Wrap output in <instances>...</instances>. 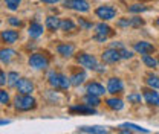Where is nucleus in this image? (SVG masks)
Segmentation results:
<instances>
[{"mask_svg": "<svg viewBox=\"0 0 159 134\" xmlns=\"http://www.w3.org/2000/svg\"><path fill=\"white\" fill-rule=\"evenodd\" d=\"M0 104H9V95L5 90H0Z\"/></svg>", "mask_w": 159, "mask_h": 134, "instance_id": "obj_32", "label": "nucleus"}, {"mask_svg": "<svg viewBox=\"0 0 159 134\" xmlns=\"http://www.w3.org/2000/svg\"><path fill=\"white\" fill-rule=\"evenodd\" d=\"M48 64H49V61H48V58L44 57L43 54H32L29 57V66L34 67V69H37V70L46 69Z\"/></svg>", "mask_w": 159, "mask_h": 134, "instance_id": "obj_4", "label": "nucleus"}, {"mask_svg": "<svg viewBox=\"0 0 159 134\" xmlns=\"http://www.w3.org/2000/svg\"><path fill=\"white\" fill-rule=\"evenodd\" d=\"M70 113H83V115H95L97 110L92 105L83 104V105H77V107H70Z\"/></svg>", "mask_w": 159, "mask_h": 134, "instance_id": "obj_12", "label": "nucleus"}, {"mask_svg": "<svg viewBox=\"0 0 159 134\" xmlns=\"http://www.w3.org/2000/svg\"><path fill=\"white\" fill-rule=\"evenodd\" d=\"M69 79H70V84H72V85H80V84H83V82H84V79H86V73H84V72H81V73H75V75H72Z\"/></svg>", "mask_w": 159, "mask_h": 134, "instance_id": "obj_24", "label": "nucleus"}, {"mask_svg": "<svg viewBox=\"0 0 159 134\" xmlns=\"http://www.w3.org/2000/svg\"><path fill=\"white\" fill-rule=\"evenodd\" d=\"M78 23H80V26H81V28H84V29H90V28H92V23H87L84 19H80Z\"/></svg>", "mask_w": 159, "mask_h": 134, "instance_id": "obj_36", "label": "nucleus"}, {"mask_svg": "<svg viewBox=\"0 0 159 134\" xmlns=\"http://www.w3.org/2000/svg\"><path fill=\"white\" fill-rule=\"evenodd\" d=\"M106 104H107V107L112 108V110H122V107H124L122 101H121V99H116V97H110V99H107Z\"/></svg>", "mask_w": 159, "mask_h": 134, "instance_id": "obj_22", "label": "nucleus"}, {"mask_svg": "<svg viewBox=\"0 0 159 134\" xmlns=\"http://www.w3.org/2000/svg\"><path fill=\"white\" fill-rule=\"evenodd\" d=\"M102 61L104 63H109V64H113V63H118L119 59H121V55H119V50L118 49H115V47H112V49H107V50H104L102 52Z\"/></svg>", "mask_w": 159, "mask_h": 134, "instance_id": "obj_6", "label": "nucleus"}, {"mask_svg": "<svg viewBox=\"0 0 159 134\" xmlns=\"http://www.w3.org/2000/svg\"><path fill=\"white\" fill-rule=\"evenodd\" d=\"M129 102H133V104H138V102H141V95H138V93H132V95H129Z\"/></svg>", "mask_w": 159, "mask_h": 134, "instance_id": "obj_34", "label": "nucleus"}, {"mask_svg": "<svg viewBox=\"0 0 159 134\" xmlns=\"http://www.w3.org/2000/svg\"><path fill=\"white\" fill-rule=\"evenodd\" d=\"M124 90V84L119 78H110L109 82H107V92L112 93V95H116V93H121Z\"/></svg>", "mask_w": 159, "mask_h": 134, "instance_id": "obj_7", "label": "nucleus"}, {"mask_svg": "<svg viewBox=\"0 0 159 134\" xmlns=\"http://www.w3.org/2000/svg\"><path fill=\"white\" fill-rule=\"evenodd\" d=\"M119 131L121 133H132V131H135V133H145V134L150 133L147 128H142V127L135 125V123H124V125L119 127Z\"/></svg>", "mask_w": 159, "mask_h": 134, "instance_id": "obj_11", "label": "nucleus"}, {"mask_svg": "<svg viewBox=\"0 0 159 134\" xmlns=\"http://www.w3.org/2000/svg\"><path fill=\"white\" fill-rule=\"evenodd\" d=\"M66 8H70L78 12H87L89 11V3L86 0H64L63 2Z\"/></svg>", "mask_w": 159, "mask_h": 134, "instance_id": "obj_5", "label": "nucleus"}, {"mask_svg": "<svg viewBox=\"0 0 159 134\" xmlns=\"http://www.w3.org/2000/svg\"><path fill=\"white\" fill-rule=\"evenodd\" d=\"M20 2H21V0H5V3H6L8 9H11V11H16V9H19Z\"/></svg>", "mask_w": 159, "mask_h": 134, "instance_id": "obj_29", "label": "nucleus"}, {"mask_svg": "<svg viewBox=\"0 0 159 134\" xmlns=\"http://www.w3.org/2000/svg\"><path fill=\"white\" fill-rule=\"evenodd\" d=\"M60 23H61V20L57 19V17H48L46 19V28L49 31H57V29H60Z\"/></svg>", "mask_w": 159, "mask_h": 134, "instance_id": "obj_20", "label": "nucleus"}, {"mask_svg": "<svg viewBox=\"0 0 159 134\" xmlns=\"http://www.w3.org/2000/svg\"><path fill=\"white\" fill-rule=\"evenodd\" d=\"M0 37L6 44H14L19 40V32L17 31H3Z\"/></svg>", "mask_w": 159, "mask_h": 134, "instance_id": "obj_15", "label": "nucleus"}, {"mask_svg": "<svg viewBox=\"0 0 159 134\" xmlns=\"http://www.w3.org/2000/svg\"><path fill=\"white\" fill-rule=\"evenodd\" d=\"M8 21H9V24H11V26H17V28H20V26H21V21H20L17 17H9V20H8Z\"/></svg>", "mask_w": 159, "mask_h": 134, "instance_id": "obj_35", "label": "nucleus"}, {"mask_svg": "<svg viewBox=\"0 0 159 134\" xmlns=\"http://www.w3.org/2000/svg\"><path fill=\"white\" fill-rule=\"evenodd\" d=\"M129 11L130 12H144V11H147V8L144 6V5H132L130 8H129Z\"/></svg>", "mask_w": 159, "mask_h": 134, "instance_id": "obj_31", "label": "nucleus"}, {"mask_svg": "<svg viewBox=\"0 0 159 134\" xmlns=\"http://www.w3.org/2000/svg\"><path fill=\"white\" fill-rule=\"evenodd\" d=\"M142 63H144L147 67H150V69H155V67L158 66V61L153 57H150L148 54H144V55H142Z\"/></svg>", "mask_w": 159, "mask_h": 134, "instance_id": "obj_23", "label": "nucleus"}, {"mask_svg": "<svg viewBox=\"0 0 159 134\" xmlns=\"http://www.w3.org/2000/svg\"><path fill=\"white\" fill-rule=\"evenodd\" d=\"M57 52H58L61 57L69 58V57L74 55V52H75V46H74V44H60L58 47H57Z\"/></svg>", "mask_w": 159, "mask_h": 134, "instance_id": "obj_16", "label": "nucleus"}, {"mask_svg": "<svg viewBox=\"0 0 159 134\" xmlns=\"http://www.w3.org/2000/svg\"><path fill=\"white\" fill-rule=\"evenodd\" d=\"M133 49H135L136 52H139L141 55H144V54H153V52H155V46H153V44H150V43H147V41H139V43H135Z\"/></svg>", "mask_w": 159, "mask_h": 134, "instance_id": "obj_10", "label": "nucleus"}, {"mask_svg": "<svg viewBox=\"0 0 159 134\" xmlns=\"http://www.w3.org/2000/svg\"><path fill=\"white\" fill-rule=\"evenodd\" d=\"M144 99H145V102H147V104L159 107V93H158V92H153V90H145V92H144Z\"/></svg>", "mask_w": 159, "mask_h": 134, "instance_id": "obj_14", "label": "nucleus"}, {"mask_svg": "<svg viewBox=\"0 0 159 134\" xmlns=\"http://www.w3.org/2000/svg\"><path fill=\"white\" fill-rule=\"evenodd\" d=\"M19 79H20V76L17 72H9V73H8V85L16 87L17 82H19Z\"/></svg>", "mask_w": 159, "mask_h": 134, "instance_id": "obj_27", "label": "nucleus"}, {"mask_svg": "<svg viewBox=\"0 0 159 134\" xmlns=\"http://www.w3.org/2000/svg\"><path fill=\"white\" fill-rule=\"evenodd\" d=\"M158 66H159V59H158Z\"/></svg>", "mask_w": 159, "mask_h": 134, "instance_id": "obj_44", "label": "nucleus"}, {"mask_svg": "<svg viewBox=\"0 0 159 134\" xmlns=\"http://www.w3.org/2000/svg\"><path fill=\"white\" fill-rule=\"evenodd\" d=\"M60 29H61V31H74V29H75V24H74L72 20H69V19L61 20V23H60Z\"/></svg>", "mask_w": 159, "mask_h": 134, "instance_id": "obj_26", "label": "nucleus"}, {"mask_svg": "<svg viewBox=\"0 0 159 134\" xmlns=\"http://www.w3.org/2000/svg\"><path fill=\"white\" fill-rule=\"evenodd\" d=\"M119 55H121V58H124V59H129V58H132V57H133V54H132L130 50L124 49V47H122V49L119 50Z\"/></svg>", "mask_w": 159, "mask_h": 134, "instance_id": "obj_33", "label": "nucleus"}, {"mask_svg": "<svg viewBox=\"0 0 159 134\" xmlns=\"http://www.w3.org/2000/svg\"><path fill=\"white\" fill-rule=\"evenodd\" d=\"M84 104H87V105H92V107H97L99 105V97L97 95H89L84 97Z\"/></svg>", "mask_w": 159, "mask_h": 134, "instance_id": "obj_25", "label": "nucleus"}, {"mask_svg": "<svg viewBox=\"0 0 159 134\" xmlns=\"http://www.w3.org/2000/svg\"><path fill=\"white\" fill-rule=\"evenodd\" d=\"M77 61L83 67L86 69H90V70H98V63H97V58L93 55H89V54H81L77 57Z\"/></svg>", "mask_w": 159, "mask_h": 134, "instance_id": "obj_3", "label": "nucleus"}, {"mask_svg": "<svg viewBox=\"0 0 159 134\" xmlns=\"http://www.w3.org/2000/svg\"><path fill=\"white\" fill-rule=\"evenodd\" d=\"M43 3H57L58 0H41Z\"/></svg>", "mask_w": 159, "mask_h": 134, "instance_id": "obj_41", "label": "nucleus"}, {"mask_svg": "<svg viewBox=\"0 0 159 134\" xmlns=\"http://www.w3.org/2000/svg\"><path fill=\"white\" fill-rule=\"evenodd\" d=\"M156 26H158V28H159V19L156 20Z\"/></svg>", "mask_w": 159, "mask_h": 134, "instance_id": "obj_43", "label": "nucleus"}, {"mask_svg": "<svg viewBox=\"0 0 159 134\" xmlns=\"http://www.w3.org/2000/svg\"><path fill=\"white\" fill-rule=\"evenodd\" d=\"M28 32H29V37L31 38H39L40 35L43 34V26L40 23H37V21H32Z\"/></svg>", "mask_w": 159, "mask_h": 134, "instance_id": "obj_17", "label": "nucleus"}, {"mask_svg": "<svg viewBox=\"0 0 159 134\" xmlns=\"http://www.w3.org/2000/svg\"><path fill=\"white\" fill-rule=\"evenodd\" d=\"M48 78H49V84H51L54 89L67 90V89H69V85H70V79H67V76H64V75H61V73L51 72Z\"/></svg>", "mask_w": 159, "mask_h": 134, "instance_id": "obj_2", "label": "nucleus"}, {"mask_svg": "<svg viewBox=\"0 0 159 134\" xmlns=\"http://www.w3.org/2000/svg\"><path fill=\"white\" fill-rule=\"evenodd\" d=\"M112 47H115V49H118V50H121V49H122L124 46H122L121 43H113V44H112Z\"/></svg>", "mask_w": 159, "mask_h": 134, "instance_id": "obj_39", "label": "nucleus"}, {"mask_svg": "<svg viewBox=\"0 0 159 134\" xmlns=\"http://www.w3.org/2000/svg\"><path fill=\"white\" fill-rule=\"evenodd\" d=\"M87 93H90V95H97V96H101L106 93V89L98 84V82H92V84H89L87 85Z\"/></svg>", "mask_w": 159, "mask_h": 134, "instance_id": "obj_19", "label": "nucleus"}, {"mask_svg": "<svg viewBox=\"0 0 159 134\" xmlns=\"http://www.w3.org/2000/svg\"><path fill=\"white\" fill-rule=\"evenodd\" d=\"M14 105L16 108L20 111H29L32 108H35V99L31 95H26V93H20L16 96L14 99Z\"/></svg>", "mask_w": 159, "mask_h": 134, "instance_id": "obj_1", "label": "nucleus"}, {"mask_svg": "<svg viewBox=\"0 0 159 134\" xmlns=\"http://www.w3.org/2000/svg\"><path fill=\"white\" fill-rule=\"evenodd\" d=\"M95 40H97V41H106V40H107V37H104V35H98V34H97Z\"/></svg>", "mask_w": 159, "mask_h": 134, "instance_id": "obj_40", "label": "nucleus"}, {"mask_svg": "<svg viewBox=\"0 0 159 134\" xmlns=\"http://www.w3.org/2000/svg\"><path fill=\"white\" fill-rule=\"evenodd\" d=\"M95 14L102 20H112V19H115L116 11L113 8H110V6H99V8H97Z\"/></svg>", "mask_w": 159, "mask_h": 134, "instance_id": "obj_8", "label": "nucleus"}, {"mask_svg": "<svg viewBox=\"0 0 159 134\" xmlns=\"http://www.w3.org/2000/svg\"><path fill=\"white\" fill-rule=\"evenodd\" d=\"M78 133H87V134H106L107 130L104 127H80Z\"/></svg>", "mask_w": 159, "mask_h": 134, "instance_id": "obj_18", "label": "nucleus"}, {"mask_svg": "<svg viewBox=\"0 0 159 134\" xmlns=\"http://www.w3.org/2000/svg\"><path fill=\"white\" fill-rule=\"evenodd\" d=\"M9 120H0V125H8Z\"/></svg>", "mask_w": 159, "mask_h": 134, "instance_id": "obj_42", "label": "nucleus"}, {"mask_svg": "<svg viewBox=\"0 0 159 134\" xmlns=\"http://www.w3.org/2000/svg\"><path fill=\"white\" fill-rule=\"evenodd\" d=\"M130 26L132 28H141V26H144V20L139 19V17H133V19H130Z\"/></svg>", "mask_w": 159, "mask_h": 134, "instance_id": "obj_30", "label": "nucleus"}, {"mask_svg": "<svg viewBox=\"0 0 159 134\" xmlns=\"http://www.w3.org/2000/svg\"><path fill=\"white\" fill-rule=\"evenodd\" d=\"M6 82H8V76H6V75H5V73L0 70V87H2V85H5Z\"/></svg>", "mask_w": 159, "mask_h": 134, "instance_id": "obj_37", "label": "nucleus"}, {"mask_svg": "<svg viewBox=\"0 0 159 134\" xmlns=\"http://www.w3.org/2000/svg\"><path fill=\"white\" fill-rule=\"evenodd\" d=\"M95 32L98 34V35H104V37H107V35H110L112 34V29H110V26L109 24H106V23H99L95 26Z\"/></svg>", "mask_w": 159, "mask_h": 134, "instance_id": "obj_21", "label": "nucleus"}, {"mask_svg": "<svg viewBox=\"0 0 159 134\" xmlns=\"http://www.w3.org/2000/svg\"><path fill=\"white\" fill-rule=\"evenodd\" d=\"M17 57V52L12 49H0V61L5 64H9L14 58Z\"/></svg>", "mask_w": 159, "mask_h": 134, "instance_id": "obj_13", "label": "nucleus"}, {"mask_svg": "<svg viewBox=\"0 0 159 134\" xmlns=\"http://www.w3.org/2000/svg\"><path fill=\"white\" fill-rule=\"evenodd\" d=\"M118 26L119 28H124V26H130V20L129 19H122L118 21Z\"/></svg>", "mask_w": 159, "mask_h": 134, "instance_id": "obj_38", "label": "nucleus"}, {"mask_svg": "<svg viewBox=\"0 0 159 134\" xmlns=\"http://www.w3.org/2000/svg\"><path fill=\"white\" fill-rule=\"evenodd\" d=\"M17 90H19L20 93H26V95H31L32 92H34V84L29 81V79H26V78H20L19 82H17Z\"/></svg>", "mask_w": 159, "mask_h": 134, "instance_id": "obj_9", "label": "nucleus"}, {"mask_svg": "<svg viewBox=\"0 0 159 134\" xmlns=\"http://www.w3.org/2000/svg\"><path fill=\"white\" fill-rule=\"evenodd\" d=\"M145 82H147V85H150L152 89H159V76L150 75V76H147Z\"/></svg>", "mask_w": 159, "mask_h": 134, "instance_id": "obj_28", "label": "nucleus"}]
</instances>
